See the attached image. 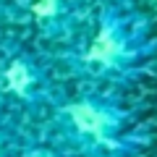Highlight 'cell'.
<instances>
[{
    "label": "cell",
    "mask_w": 157,
    "mask_h": 157,
    "mask_svg": "<svg viewBox=\"0 0 157 157\" xmlns=\"http://www.w3.org/2000/svg\"><path fill=\"white\" fill-rule=\"evenodd\" d=\"M118 50H121V42L115 39V34H113L110 29H102V32L97 34V39L92 42L89 60H94V63H110V60H115Z\"/></svg>",
    "instance_id": "obj_2"
},
{
    "label": "cell",
    "mask_w": 157,
    "mask_h": 157,
    "mask_svg": "<svg viewBox=\"0 0 157 157\" xmlns=\"http://www.w3.org/2000/svg\"><path fill=\"white\" fill-rule=\"evenodd\" d=\"M6 86L16 94H24V92L32 86V71H29L26 63L21 60H13L11 66L6 68Z\"/></svg>",
    "instance_id": "obj_3"
},
{
    "label": "cell",
    "mask_w": 157,
    "mask_h": 157,
    "mask_svg": "<svg viewBox=\"0 0 157 157\" xmlns=\"http://www.w3.org/2000/svg\"><path fill=\"white\" fill-rule=\"evenodd\" d=\"M68 115H71L73 126H76L81 134L102 136V131L107 128V115L100 113L94 105H89V102H76V105H71L68 107Z\"/></svg>",
    "instance_id": "obj_1"
},
{
    "label": "cell",
    "mask_w": 157,
    "mask_h": 157,
    "mask_svg": "<svg viewBox=\"0 0 157 157\" xmlns=\"http://www.w3.org/2000/svg\"><path fill=\"white\" fill-rule=\"evenodd\" d=\"M34 13H37L39 18H50L58 13V0H34Z\"/></svg>",
    "instance_id": "obj_4"
}]
</instances>
